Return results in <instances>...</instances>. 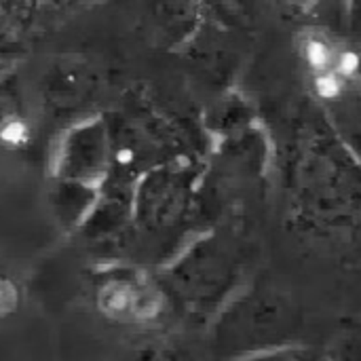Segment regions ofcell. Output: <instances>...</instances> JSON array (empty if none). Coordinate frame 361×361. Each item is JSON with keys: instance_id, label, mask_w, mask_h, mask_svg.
I'll use <instances>...</instances> for the list:
<instances>
[{"instance_id": "1", "label": "cell", "mask_w": 361, "mask_h": 361, "mask_svg": "<svg viewBox=\"0 0 361 361\" xmlns=\"http://www.w3.org/2000/svg\"><path fill=\"white\" fill-rule=\"evenodd\" d=\"M296 212L302 228L338 250H361V165L324 116L298 157Z\"/></svg>"}, {"instance_id": "2", "label": "cell", "mask_w": 361, "mask_h": 361, "mask_svg": "<svg viewBox=\"0 0 361 361\" xmlns=\"http://www.w3.org/2000/svg\"><path fill=\"white\" fill-rule=\"evenodd\" d=\"M361 82V80H360ZM360 82H349L336 95L324 99L326 118L343 142V146L353 154L361 165V89Z\"/></svg>"}, {"instance_id": "3", "label": "cell", "mask_w": 361, "mask_h": 361, "mask_svg": "<svg viewBox=\"0 0 361 361\" xmlns=\"http://www.w3.org/2000/svg\"><path fill=\"white\" fill-rule=\"evenodd\" d=\"M326 357H336V360L361 357V326L343 328L330 343V351L326 353Z\"/></svg>"}, {"instance_id": "4", "label": "cell", "mask_w": 361, "mask_h": 361, "mask_svg": "<svg viewBox=\"0 0 361 361\" xmlns=\"http://www.w3.org/2000/svg\"><path fill=\"white\" fill-rule=\"evenodd\" d=\"M102 307L110 315H123L135 309V294L125 283H110L102 294Z\"/></svg>"}, {"instance_id": "5", "label": "cell", "mask_w": 361, "mask_h": 361, "mask_svg": "<svg viewBox=\"0 0 361 361\" xmlns=\"http://www.w3.org/2000/svg\"><path fill=\"white\" fill-rule=\"evenodd\" d=\"M347 25L353 42L361 44V0H347Z\"/></svg>"}, {"instance_id": "6", "label": "cell", "mask_w": 361, "mask_h": 361, "mask_svg": "<svg viewBox=\"0 0 361 361\" xmlns=\"http://www.w3.org/2000/svg\"><path fill=\"white\" fill-rule=\"evenodd\" d=\"M15 305H17V292H15V288L8 281L0 279V315L11 313L15 309Z\"/></svg>"}, {"instance_id": "7", "label": "cell", "mask_w": 361, "mask_h": 361, "mask_svg": "<svg viewBox=\"0 0 361 361\" xmlns=\"http://www.w3.org/2000/svg\"><path fill=\"white\" fill-rule=\"evenodd\" d=\"M288 2L292 6H296L298 11H302V13H313V11H317L322 6L324 0H288Z\"/></svg>"}, {"instance_id": "8", "label": "cell", "mask_w": 361, "mask_h": 361, "mask_svg": "<svg viewBox=\"0 0 361 361\" xmlns=\"http://www.w3.org/2000/svg\"><path fill=\"white\" fill-rule=\"evenodd\" d=\"M360 89H361V82H360Z\"/></svg>"}]
</instances>
